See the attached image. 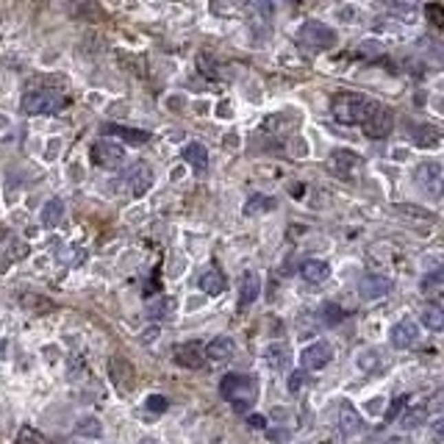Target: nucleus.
Returning <instances> with one entry per match:
<instances>
[{
	"instance_id": "nucleus-1",
	"label": "nucleus",
	"mask_w": 444,
	"mask_h": 444,
	"mask_svg": "<svg viewBox=\"0 0 444 444\" xmlns=\"http://www.w3.org/2000/svg\"><path fill=\"white\" fill-rule=\"evenodd\" d=\"M219 397L228 400L236 414L250 411L253 403L258 400V381H256V375H236V373L225 375V378H222V384H219Z\"/></svg>"
},
{
	"instance_id": "nucleus-2",
	"label": "nucleus",
	"mask_w": 444,
	"mask_h": 444,
	"mask_svg": "<svg viewBox=\"0 0 444 444\" xmlns=\"http://www.w3.org/2000/svg\"><path fill=\"white\" fill-rule=\"evenodd\" d=\"M373 106H375V100L361 95V92H339V95H333L331 111H333V120L342 125H361Z\"/></svg>"
},
{
	"instance_id": "nucleus-3",
	"label": "nucleus",
	"mask_w": 444,
	"mask_h": 444,
	"mask_svg": "<svg viewBox=\"0 0 444 444\" xmlns=\"http://www.w3.org/2000/svg\"><path fill=\"white\" fill-rule=\"evenodd\" d=\"M298 45H300L303 53H325V50H331L336 45V34L325 23L309 20L298 31Z\"/></svg>"
},
{
	"instance_id": "nucleus-4",
	"label": "nucleus",
	"mask_w": 444,
	"mask_h": 444,
	"mask_svg": "<svg viewBox=\"0 0 444 444\" xmlns=\"http://www.w3.org/2000/svg\"><path fill=\"white\" fill-rule=\"evenodd\" d=\"M23 111L31 114V117H39V114H56L67 106V98L61 92H53V89H31L23 95L20 100Z\"/></svg>"
},
{
	"instance_id": "nucleus-5",
	"label": "nucleus",
	"mask_w": 444,
	"mask_h": 444,
	"mask_svg": "<svg viewBox=\"0 0 444 444\" xmlns=\"http://www.w3.org/2000/svg\"><path fill=\"white\" fill-rule=\"evenodd\" d=\"M89 162L98 170H117L125 162V151L114 139H98L89 144Z\"/></svg>"
},
{
	"instance_id": "nucleus-6",
	"label": "nucleus",
	"mask_w": 444,
	"mask_h": 444,
	"mask_svg": "<svg viewBox=\"0 0 444 444\" xmlns=\"http://www.w3.org/2000/svg\"><path fill=\"white\" fill-rule=\"evenodd\" d=\"M361 128H364V133H366L369 139H384V136H389L392 128H395V114H392L386 106L375 103L373 109H369V114L364 117Z\"/></svg>"
},
{
	"instance_id": "nucleus-7",
	"label": "nucleus",
	"mask_w": 444,
	"mask_h": 444,
	"mask_svg": "<svg viewBox=\"0 0 444 444\" xmlns=\"http://www.w3.org/2000/svg\"><path fill=\"white\" fill-rule=\"evenodd\" d=\"M122 181H125V186H128V192L133 197H142L144 192H151V186H153V170H151V164H144V162H133L125 170Z\"/></svg>"
},
{
	"instance_id": "nucleus-8",
	"label": "nucleus",
	"mask_w": 444,
	"mask_h": 444,
	"mask_svg": "<svg viewBox=\"0 0 444 444\" xmlns=\"http://www.w3.org/2000/svg\"><path fill=\"white\" fill-rule=\"evenodd\" d=\"M328 167H331V173L333 175H339V178H355L358 175V170L364 167V159L358 156V153H353V151H333L331 156H328Z\"/></svg>"
},
{
	"instance_id": "nucleus-9",
	"label": "nucleus",
	"mask_w": 444,
	"mask_h": 444,
	"mask_svg": "<svg viewBox=\"0 0 444 444\" xmlns=\"http://www.w3.org/2000/svg\"><path fill=\"white\" fill-rule=\"evenodd\" d=\"M109 375H111V384L120 392H131L136 386V373H133V366L128 364V358H122V355H114L109 361Z\"/></svg>"
},
{
	"instance_id": "nucleus-10",
	"label": "nucleus",
	"mask_w": 444,
	"mask_h": 444,
	"mask_svg": "<svg viewBox=\"0 0 444 444\" xmlns=\"http://www.w3.org/2000/svg\"><path fill=\"white\" fill-rule=\"evenodd\" d=\"M414 181H417L419 186H425V192H428L430 197H439V195H441V164H436V162L419 164V167L414 170Z\"/></svg>"
},
{
	"instance_id": "nucleus-11",
	"label": "nucleus",
	"mask_w": 444,
	"mask_h": 444,
	"mask_svg": "<svg viewBox=\"0 0 444 444\" xmlns=\"http://www.w3.org/2000/svg\"><path fill=\"white\" fill-rule=\"evenodd\" d=\"M392 280L386 278V275H375V272H369V275H364L361 278V283H358V291H361V298L364 300H381V298H386V294L392 291Z\"/></svg>"
},
{
	"instance_id": "nucleus-12",
	"label": "nucleus",
	"mask_w": 444,
	"mask_h": 444,
	"mask_svg": "<svg viewBox=\"0 0 444 444\" xmlns=\"http://www.w3.org/2000/svg\"><path fill=\"white\" fill-rule=\"evenodd\" d=\"M303 369H325L331 361H333V347L328 344V342H314V344H309L306 350H303Z\"/></svg>"
},
{
	"instance_id": "nucleus-13",
	"label": "nucleus",
	"mask_w": 444,
	"mask_h": 444,
	"mask_svg": "<svg viewBox=\"0 0 444 444\" xmlns=\"http://www.w3.org/2000/svg\"><path fill=\"white\" fill-rule=\"evenodd\" d=\"M31 253V247L23 242V239H17V236H3L0 239V269H6L9 264H14V261H20V258H25Z\"/></svg>"
},
{
	"instance_id": "nucleus-14",
	"label": "nucleus",
	"mask_w": 444,
	"mask_h": 444,
	"mask_svg": "<svg viewBox=\"0 0 444 444\" xmlns=\"http://www.w3.org/2000/svg\"><path fill=\"white\" fill-rule=\"evenodd\" d=\"M417 339H419V328H417L414 320H400V322L392 328V333H389V342H392V347H397V350L414 347Z\"/></svg>"
},
{
	"instance_id": "nucleus-15",
	"label": "nucleus",
	"mask_w": 444,
	"mask_h": 444,
	"mask_svg": "<svg viewBox=\"0 0 444 444\" xmlns=\"http://www.w3.org/2000/svg\"><path fill=\"white\" fill-rule=\"evenodd\" d=\"M175 364L178 366H186V369H200L203 366V358H206V353H203V344L200 342H184V344H178L175 347Z\"/></svg>"
},
{
	"instance_id": "nucleus-16",
	"label": "nucleus",
	"mask_w": 444,
	"mask_h": 444,
	"mask_svg": "<svg viewBox=\"0 0 444 444\" xmlns=\"http://www.w3.org/2000/svg\"><path fill=\"white\" fill-rule=\"evenodd\" d=\"M361 430H364L361 414H358L350 403H342V406H339V433H342V439H353V436L361 433Z\"/></svg>"
},
{
	"instance_id": "nucleus-17",
	"label": "nucleus",
	"mask_w": 444,
	"mask_h": 444,
	"mask_svg": "<svg viewBox=\"0 0 444 444\" xmlns=\"http://www.w3.org/2000/svg\"><path fill=\"white\" fill-rule=\"evenodd\" d=\"M203 353H206V358L222 364V361H231V358L236 355V344H234L231 336H217V339H211V342L203 347Z\"/></svg>"
},
{
	"instance_id": "nucleus-18",
	"label": "nucleus",
	"mask_w": 444,
	"mask_h": 444,
	"mask_svg": "<svg viewBox=\"0 0 444 444\" xmlns=\"http://www.w3.org/2000/svg\"><path fill=\"white\" fill-rule=\"evenodd\" d=\"M103 133L111 136V139H122L128 144H144V142H151V133L147 131H139V128H128V125H103Z\"/></svg>"
},
{
	"instance_id": "nucleus-19",
	"label": "nucleus",
	"mask_w": 444,
	"mask_h": 444,
	"mask_svg": "<svg viewBox=\"0 0 444 444\" xmlns=\"http://www.w3.org/2000/svg\"><path fill=\"white\" fill-rule=\"evenodd\" d=\"M197 286H200L206 294H211V298H217V294H222V291L228 289V280H225V275H222L219 269L208 267V269H203V272H200Z\"/></svg>"
},
{
	"instance_id": "nucleus-20",
	"label": "nucleus",
	"mask_w": 444,
	"mask_h": 444,
	"mask_svg": "<svg viewBox=\"0 0 444 444\" xmlns=\"http://www.w3.org/2000/svg\"><path fill=\"white\" fill-rule=\"evenodd\" d=\"M181 159L186 164H192L197 173L208 170V151H206V144H200V142H189L184 151H181Z\"/></svg>"
},
{
	"instance_id": "nucleus-21",
	"label": "nucleus",
	"mask_w": 444,
	"mask_h": 444,
	"mask_svg": "<svg viewBox=\"0 0 444 444\" xmlns=\"http://www.w3.org/2000/svg\"><path fill=\"white\" fill-rule=\"evenodd\" d=\"M300 275H303L306 283L320 286V283H325V280L331 278V267H328L325 261H320V258H311V261H306V264L300 267Z\"/></svg>"
},
{
	"instance_id": "nucleus-22",
	"label": "nucleus",
	"mask_w": 444,
	"mask_h": 444,
	"mask_svg": "<svg viewBox=\"0 0 444 444\" xmlns=\"http://www.w3.org/2000/svg\"><path fill=\"white\" fill-rule=\"evenodd\" d=\"M258 291H261V278L256 272H245L242 278V289H239V306H253L256 298H258Z\"/></svg>"
},
{
	"instance_id": "nucleus-23",
	"label": "nucleus",
	"mask_w": 444,
	"mask_h": 444,
	"mask_svg": "<svg viewBox=\"0 0 444 444\" xmlns=\"http://www.w3.org/2000/svg\"><path fill=\"white\" fill-rule=\"evenodd\" d=\"M408 133H411V139L417 142V144H422V147H436L439 144V131L433 128V125H428V122H414V125H408Z\"/></svg>"
},
{
	"instance_id": "nucleus-24",
	"label": "nucleus",
	"mask_w": 444,
	"mask_h": 444,
	"mask_svg": "<svg viewBox=\"0 0 444 444\" xmlns=\"http://www.w3.org/2000/svg\"><path fill=\"white\" fill-rule=\"evenodd\" d=\"M39 219H42V225H45V228H56V225H61V219H64V203H61L58 197L47 200V203L42 206Z\"/></svg>"
},
{
	"instance_id": "nucleus-25",
	"label": "nucleus",
	"mask_w": 444,
	"mask_h": 444,
	"mask_svg": "<svg viewBox=\"0 0 444 444\" xmlns=\"http://www.w3.org/2000/svg\"><path fill=\"white\" fill-rule=\"evenodd\" d=\"M278 206V200L275 197H267V195H258V192H253L247 200H245V214L247 217H256V214H264V211H272Z\"/></svg>"
},
{
	"instance_id": "nucleus-26",
	"label": "nucleus",
	"mask_w": 444,
	"mask_h": 444,
	"mask_svg": "<svg viewBox=\"0 0 444 444\" xmlns=\"http://www.w3.org/2000/svg\"><path fill=\"white\" fill-rule=\"evenodd\" d=\"M289 355H291V350H289V344H283V342H275V344H269V347L264 350V358H267V364H269L272 369H283V366L289 364Z\"/></svg>"
},
{
	"instance_id": "nucleus-27",
	"label": "nucleus",
	"mask_w": 444,
	"mask_h": 444,
	"mask_svg": "<svg viewBox=\"0 0 444 444\" xmlns=\"http://www.w3.org/2000/svg\"><path fill=\"white\" fill-rule=\"evenodd\" d=\"M422 325L430 328V331H441V328H444V311H441L436 303L425 306V309H422Z\"/></svg>"
},
{
	"instance_id": "nucleus-28",
	"label": "nucleus",
	"mask_w": 444,
	"mask_h": 444,
	"mask_svg": "<svg viewBox=\"0 0 444 444\" xmlns=\"http://www.w3.org/2000/svg\"><path fill=\"white\" fill-rule=\"evenodd\" d=\"M76 433L78 436H87V439H98L103 433V425L98 417H81L78 425H76Z\"/></svg>"
},
{
	"instance_id": "nucleus-29",
	"label": "nucleus",
	"mask_w": 444,
	"mask_h": 444,
	"mask_svg": "<svg viewBox=\"0 0 444 444\" xmlns=\"http://www.w3.org/2000/svg\"><path fill=\"white\" fill-rule=\"evenodd\" d=\"M173 311H175V300L173 298H159L156 303L147 306V314H151V320H167Z\"/></svg>"
},
{
	"instance_id": "nucleus-30",
	"label": "nucleus",
	"mask_w": 444,
	"mask_h": 444,
	"mask_svg": "<svg viewBox=\"0 0 444 444\" xmlns=\"http://www.w3.org/2000/svg\"><path fill=\"white\" fill-rule=\"evenodd\" d=\"M425 419H428V406H417V408H411V411L403 417V428H406V430H414V428H419Z\"/></svg>"
},
{
	"instance_id": "nucleus-31",
	"label": "nucleus",
	"mask_w": 444,
	"mask_h": 444,
	"mask_svg": "<svg viewBox=\"0 0 444 444\" xmlns=\"http://www.w3.org/2000/svg\"><path fill=\"white\" fill-rule=\"evenodd\" d=\"M358 366H361V369H366V373H378V369L384 366L381 353H375V350H366V353L358 358Z\"/></svg>"
},
{
	"instance_id": "nucleus-32",
	"label": "nucleus",
	"mask_w": 444,
	"mask_h": 444,
	"mask_svg": "<svg viewBox=\"0 0 444 444\" xmlns=\"http://www.w3.org/2000/svg\"><path fill=\"white\" fill-rule=\"evenodd\" d=\"M344 317H347V311L339 309L336 303H325V306H322V320H325V325H339Z\"/></svg>"
},
{
	"instance_id": "nucleus-33",
	"label": "nucleus",
	"mask_w": 444,
	"mask_h": 444,
	"mask_svg": "<svg viewBox=\"0 0 444 444\" xmlns=\"http://www.w3.org/2000/svg\"><path fill=\"white\" fill-rule=\"evenodd\" d=\"M395 211L397 214H406V217H417V219H433V211L419 208V206H408V203H397Z\"/></svg>"
},
{
	"instance_id": "nucleus-34",
	"label": "nucleus",
	"mask_w": 444,
	"mask_h": 444,
	"mask_svg": "<svg viewBox=\"0 0 444 444\" xmlns=\"http://www.w3.org/2000/svg\"><path fill=\"white\" fill-rule=\"evenodd\" d=\"M441 278H444V272H441V269H436V272L425 275V278H422V283H419L422 294H433V291H436V289L441 286Z\"/></svg>"
},
{
	"instance_id": "nucleus-35",
	"label": "nucleus",
	"mask_w": 444,
	"mask_h": 444,
	"mask_svg": "<svg viewBox=\"0 0 444 444\" xmlns=\"http://www.w3.org/2000/svg\"><path fill=\"white\" fill-rule=\"evenodd\" d=\"M17 444H47V439L34 428H23L17 436Z\"/></svg>"
},
{
	"instance_id": "nucleus-36",
	"label": "nucleus",
	"mask_w": 444,
	"mask_h": 444,
	"mask_svg": "<svg viewBox=\"0 0 444 444\" xmlns=\"http://www.w3.org/2000/svg\"><path fill=\"white\" fill-rule=\"evenodd\" d=\"M144 408L151 411V414H164V411L170 408V403H167V397H162V395H153V397H147Z\"/></svg>"
},
{
	"instance_id": "nucleus-37",
	"label": "nucleus",
	"mask_w": 444,
	"mask_h": 444,
	"mask_svg": "<svg viewBox=\"0 0 444 444\" xmlns=\"http://www.w3.org/2000/svg\"><path fill=\"white\" fill-rule=\"evenodd\" d=\"M303 384H306V369H298V373H291L289 375V381H286V386H289V392L294 395V392H300L303 389Z\"/></svg>"
},
{
	"instance_id": "nucleus-38",
	"label": "nucleus",
	"mask_w": 444,
	"mask_h": 444,
	"mask_svg": "<svg viewBox=\"0 0 444 444\" xmlns=\"http://www.w3.org/2000/svg\"><path fill=\"white\" fill-rule=\"evenodd\" d=\"M425 12H428V17H430V23H433L436 28H441V25H444V17H441V3H428V6H425Z\"/></svg>"
},
{
	"instance_id": "nucleus-39",
	"label": "nucleus",
	"mask_w": 444,
	"mask_h": 444,
	"mask_svg": "<svg viewBox=\"0 0 444 444\" xmlns=\"http://www.w3.org/2000/svg\"><path fill=\"white\" fill-rule=\"evenodd\" d=\"M406 400H408V397H397V400L392 403V408L386 411V422H395V417H397V414L403 411V406H406Z\"/></svg>"
},
{
	"instance_id": "nucleus-40",
	"label": "nucleus",
	"mask_w": 444,
	"mask_h": 444,
	"mask_svg": "<svg viewBox=\"0 0 444 444\" xmlns=\"http://www.w3.org/2000/svg\"><path fill=\"white\" fill-rule=\"evenodd\" d=\"M433 439L436 441H441L444 439V419L439 417V419H433Z\"/></svg>"
},
{
	"instance_id": "nucleus-41",
	"label": "nucleus",
	"mask_w": 444,
	"mask_h": 444,
	"mask_svg": "<svg viewBox=\"0 0 444 444\" xmlns=\"http://www.w3.org/2000/svg\"><path fill=\"white\" fill-rule=\"evenodd\" d=\"M247 422H250V428H258V430H261V428H267V419H264V417H258V414H253Z\"/></svg>"
},
{
	"instance_id": "nucleus-42",
	"label": "nucleus",
	"mask_w": 444,
	"mask_h": 444,
	"mask_svg": "<svg viewBox=\"0 0 444 444\" xmlns=\"http://www.w3.org/2000/svg\"><path fill=\"white\" fill-rule=\"evenodd\" d=\"M142 444H159V441H153V439H144V441H142Z\"/></svg>"
}]
</instances>
